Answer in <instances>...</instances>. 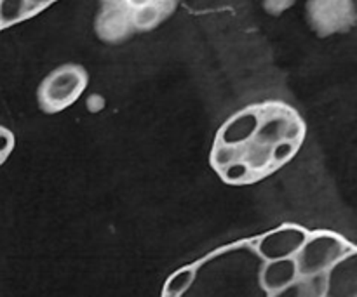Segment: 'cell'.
I'll use <instances>...</instances> for the list:
<instances>
[{"label":"cell","instance_id":"cell-13","mask_svg":"<svg viewBox=\"0 0 357 297\" xmlns=\"http://www.w3.org/2000/svg\"><path fill=\"white\" fill-rule=\"evenodd\" d=\"M52 2H56V0H28V6H30L31 14H33V13H37V10L47 7L49 3H52Z\"/></svg>","mask_w":357,"mask_h":297},{"label":"cell","instance_id":"cell-8","mask_svg":"<svg viewBox=\"0 0 357 297\" xmlns=\"http://www.w3.org/2000/svg\"><path fill=\"white\" fill-rule=\"evenodd\" d=\"M195 278H197V266L180 268L167 278L160 297H183L194 287Z\"/></svg>","mask_w":357,"mask_h":297},{"label":"cell","instance_id":"cell-7","mask_svg":"<svg viewBox=\"0 0 357 297\" xmlns=\"http://www.w3.org/2000/svg\"><path fill=\"white\" fill-rule=\"evenodd\" d=\"M268 297H324V275L298 277L281 291Z\"/></svg>","mask_w":357,"mask_h":297},{"label":"cell","instance_id":"cell-10","mask_svg":"<svg viewBox=\"0 0 357 297\" xmlns=\"http://www.w3.org/2000/svg\"><path fill=\"white\" fill-rule=\"evenodd\" d=\"M31 16L28 0H0V28L10 26Z\"/></svg>","mask_w":357,"mask_h":297},{"label":"cell","instance_id":"cell-14","mask_svg":"<svg viewBox=\"0 0 357 297\" xmlns=\"http://www.w3.org/2000/svg\"><path fill=\"white\" fill-rule=\"evenodd\" d=\"M152 2L153 0H126L129 9H138V7H143L146 6V3H152Z\"/></svg>","mask_w":357,"mask_h":297},{"label":"cell","instance_id":"cell-3","mask_svg":"<svg viewBox=\"0 0 357 297\" xmlns=\"http://www.w3.org/2000/svg\"><path fill=\"white\" fill-rule=\"evenodd\" d=\"M356 250L352 243L330 232H317L307 235V240L295 254V264L298 277L324 275L335 263Z\"/></svg>","mask_w":357,"mask_h":297},{"label":"cell","instance_id":"cell-6","mask_svg":"<svg viewBox=\"0 0 357 297\" xmlns=\"http://www.w3.org/2000/svg\"><path fill=\"white\" fill-rule=\"evenodd\" d=\"M296 278H298V271H296L295 259L288 257V259L265 261L258 273V284L267 294H274Z\"/></svg>","mask_w":357,"mask_h":297},{"label":"cell","instance_id":"cell-2","mask_svg":"<svg viewBox=\"0 0 357 297\" xmlns=\"http://www.w3.org/2000/svg\"><path fill=\"white\" fill-rule=\"evenodd\" d=\"M87 82H89V77L82 66L72 65V63L58 66L38 86V106L49 115L59 113L79 101V97L86 90Z\"/></svg>","mask_w":357,"mask_h":297},{"label":"cell","instance_id":"cell-9","mask_svg":"<svg viewBox=\"0 0 357 297\" xmlns=\"http://www.w3.org/2000/svg\"><path fill=\"white\" fill-rule=\"evenodd\" d=\"M162 17L164 9L157 0L143 7H138V9H131V24L136 30H152L160 23Z\"/></svg>","mask_w":357,"mask_h":297},{"label":"cell","instance_id":"cell-11","mask_svg":"<svg viewBox=\"0 0 357 297\" xmlns=\"http://www.w3.org/2000/svg\"><path fill=\"white\" fill-rule=\"evenodd\" d=\"M14 150V134L9 129L0 125V166L9 159Z\"/></svg>","mask_w":357,"mask_h":297},{"label":"cell","instance_id":"cell-12","mask_svg":"<svg viewBox=\"0 0 357 297\" xmlns=\"http://www.w3.org/2000/svg\"><path fill=\"white\" fill-rule=\"evenodd\" d=\"M265 2H267V7L272 10V13H279V10L291 6L293 0H265Z\"/></svg>","mask_w":357,"mask_h":297},{"label":"cell","instance_id":"cell-1","mask_svg":"<svg viewBox=\"0 0 357 297\" xmlns=\"http://www.w3.org/2000/svg\"><path fill=\"white\" fill-rule=\"evenodd\" d=\"M303 138H305V124L298 111L282 101H267L261 103V115L257 131L244 145L237 148L222 143L213 145L211 166L218 172L229 163H243L248 167L255 183L278 170L274 162V150L279 143H303Z\"/></svg>","mask_w":357,"mask_h":297},{"label":"cell","instance_id":"cell-4","mask_svg":"<svg viewBox=\"0 0 357 297\" xmlns=\"http://www.w3.org/2000/svg\"><path fill=\"white\" fill-rule=\"evenodd\" d=\"M307 235L309 232L296 225H284L274 232H268L257 242L258 257L264 261L295 257V254L307 240Z\"/></svg>","mask_w":357,"mask_h":297},{"label":"cell","instance_id":"cell-5","mask_svg":"<svg viewBox=\"0 0 357 297\" xmlns=\"http://www.w3.org/2000/svg\"><path fill=\"white\" fill-rule=\"evenodd\" d=\"M324 297H357V250L324 273Z\"/></svg>","mask_w":357,"mask_h":297}]
</instances>
